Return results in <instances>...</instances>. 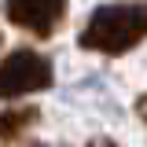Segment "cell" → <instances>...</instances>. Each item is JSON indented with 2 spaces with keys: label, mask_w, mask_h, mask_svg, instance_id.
Instances as JSON below:
<instances>
[{
  "label": "cell",
  "mask_w": 147,
  "mask_h": 147,
  "mask_svg": "<svg viewBox=\"0 0 147 147\" xmlns=\"http://www.w3.org/2000/svg\"><path fill=\"white\" fill-rule=\"evenodd\" d=\"M147 40V4H103L81 30V48L99 55H125Z\"/></svg>",
  "instance_id": "6da1fadb"
},
{
  "label": "cell",
  "mask_w": 147,
  "mask_h": 147,
  "mask_svg": "<svg viewBox=\"0 0 147 147\" xmlns=\"http://www.w3.org/2000/svg\"><path fill=\"white\" fill-rule=\"evenodd\" d=\"M55 81V70L44 55L18 48L0 63V99H18L30 92H44Z\"/></svg>",
  "instance_id": "7a4b0ae2"
},
{
  "label": "cell",
  "mask_w": 147,
  "mask_h": 147,
  "mask_svg": "<svg viewBox=\"0 0 147 147\" xmlns=\"http://www.w3.org/2000/svg\"><path fill=\"white\" fill-rule=\"evenodd\" d=\"M4 15L18 30L52 37L66 18V0H4Z\"/></svg>",
  "instance_id": "3957f363"
},
{
  "label": "cell",
  "mask_w": 147,
  "mask_h": 147,
  "mask_svg": "<svg viewBox=\"0 0 147 147\" xmlns=\"http://www.w3.org/2000/svg\"><path fill=\"white\" fill-rule=\"evenodd\" d=\"M37 121V107H15V110H4L0 114V140L4 144H11V140H18L26 129Z\"/></svg>",
  "instance_id": "277c9868"
},
{
  "label": "cell",
  "mask_w": 147,
  "mask_h": 147,
  "mask_svg": "<svg viewBox=\"0 0 147 147\" xmlns=\"http://www.w3.org/2000/svg\"><path fill=\"white\" fill-rule=\"evenodd\" d=\"M88 147H114V144H110V140H92Z\"/></svg>",
  "instance_id": "5b68a950"
}]
</instances>
